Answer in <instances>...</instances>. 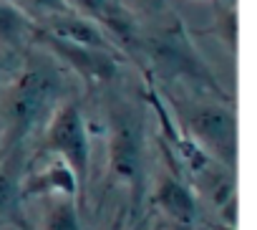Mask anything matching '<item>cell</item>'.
Here are the masks:
<instances>
[{"label": "cell", "instance_id": "cell-1", "mask_svg": "<svg viewBox=\"0 0 257 230\" xmlns=\"http://www.w3.org/2000/svg\"><path fill=\"white\" fill-rule=\"evenodd\" d=\"M63 79L48 61H28L11 84L6 104V124L16 139L46 124L61 104Z\"/></svg>", "mask_w": 257, "mask_h": 230}, {"label": "cell", "instance_id": "cell-2", "mask_svg": "<svg viewBox=\"0 0 257 230\" xmlns=\"http://www.w3.org/2000/svg\"><path fill=\"white\" fill-rule=\"evenodd\" d=\"M46 149L71 167L83 202L88 175H91V139H88V124L83 117V109L78 101L66 99L56 106L51 119L46 122Z\"/></svg>", "mask_w": 257, "mask_h": 230}, {"label": "cell", "instance_id": "cell-3", "mask_svg": "<svg viewBox=\"0 0 257 230\" xmlns=\"http://www.w3.org/2000/svg\"><path fill=\"white\" fill-rule=\"evenodd\" d=\"M108 170L118 185H126L134 205L144 195L147 177V152H144V127L132 109H113L111 137H108Z\"/></svg>", "mask_w": 257, "mask_h": 230}, {"label": "cell", "instance_id": "cell-4", "mask_svg": "<svg viewBox=\"0 0 257 230\" xmlns=\"http://www.w3.org/2000/svg\"><path fill=\"white\" fill-rule=\"evenodd\" d=\"M189 137L227 170L237 162V117L229 106L199 104L187 117Z\"/></svg>", "mask_w": 257, "mask_h": 230}, {"label": "cell", "instance_id": "cell-5", "mask_svg": "<svg viewBox=\"0 0 257 230\" xmlns=\"http://www.w3.org/2000/svg\"><path fill=\"white\" fill-rule=\"evenodd\" d=\"M33 36L63 63H68L81 79H86L88 84H103L111 81L116 76V56L111 51H98V48H86V46H76L61 38H53L51 33H46L43 28L33 26Z\"/></svg>", "mask_w": 257, "mask_h": 230}, {"label": "cell", "instance_id": "cell-6", "mask_svg": "<svg viewBox=\"0 0 257 230\" xmlns=\"http://www.w3.org/2000/svg\"><path fill=\"white\" fill-rule=\"evenodd\" d=\"M38 28H43L53 38H61V41H68V43H76V46H86V48H98V51H111L113 53V46L106 38L103 28L96 26L93 21L83 18V16L71 13V11L51 13V18L46 21V26H38Z\"/></svg>", "mask_w": 257, "mask_h": 230}, {"label": "cell", "instance_id": "cell-7", "mask_svg": "<svg viewBox=\"0 0 257 230\" xmlns=\"http://www.w3.org/2000/svg\"><path fill=\"white\" fill-rule=\"evenodd\" d=\"M157 207L182 230H192L197 222V197L177 175H164L154 192Z\"/></svg>", "mask_w": 257, "mask_h": 230}, {"label": "cell", "instance_id": "cell-8", "mask_svg": "<svg viewBox=\"0 0 257 230\" xmlns=\"http://www.w3.org/2000/svg\"><path fill=\"white\" fill-rule=\"evenodd\" d=\"M66 6H73L78 11V16L93 21L101 28H108L118 41L132 43L134 38V21L118 3L113 0H66Z\"/></svg>", "mask_w": 257, "mask_h": 230}, {"label": "cell", "instance_id": "cell-9", "mask_svg": "<svg viewBox=\"0 0 257 230\" xmlns=\"http://www.w3.org/2000/svg\"><path fill=\"white\" fill-rule=\"evenodd\" d=\"M23 197L31 195H56V197H73L81 205V192H78V182L76 175L71 172V167L61 160H53L46 170L31 175L23 185H21Z\"/></svg>", "mask_w": 257, "mask_h": 230}, {"label": "cell", "instance_id": "cell-10", "mask_svg": "<svg viewBox=\"0 0 257 230\" xmlns=\"http://www.w3.org/2000/svg\"><path fill=\"white\" fill-rule=\"evenodd\" d=\"M43 230H81L78 202L73 197H58L46 215Z\"/></svg>", "mask_w": 257, "mask_h": 230}, {"label": "cell", "instance_id": "cell-11", "mask_svg": "<svg viewBox=\"0 0 257 230\" xmlns=\"http://www.w3.org/2000/svg\"><path fill=\"white\" fill-rule=\"evenodd\" d=\"M21 202H23L21 182L6 167H0V215H6V217L16 220L18 225H23Z\"/></svg>", "mask_w": 257, "mask_h": 230}, {"label": "cell", "instance_id": "cell-12", "mask_svg": "<svg viewBox=\"0 0 257 230\" xmlns=\"http://www.w3.org/2000/svg\"><path fill=\"white\" fill-rule=\"evenodd\" d=\"M33 31V26L11 6L6 3V0H0V38H6V41H16L21 38L23 33Z\"/></svg>", "mask_w": 257, "mask_h": 230}, {"label": "cell", "instance_id": "cell-13", "mask_svg": "<svg viewBox=\"0 0 257 230\" xmlns=\"http://www.w3.org/2000/svg\"><path fill=\"white\" fill-rule=\"evenodd\" d=\"M11 73H13V63H11V56L0 51V86H3V84H6L8 79H11Z\"/></svg>", "mask_w": 257, "mask_h": 230}, {"label": "cell", "instance_id": "cell-14", "mask_svg": "<svg viewBox=\"0 0 257 230\" xmlns=\"http://www.w3.org/2000/svg\"><path fill=\"white\" fill-rule=\"evenodd\" d=\"M152 3H159V0H152Z\"/></svg>", "mask_w": 257, "mask_h": 230}]
</instances>
